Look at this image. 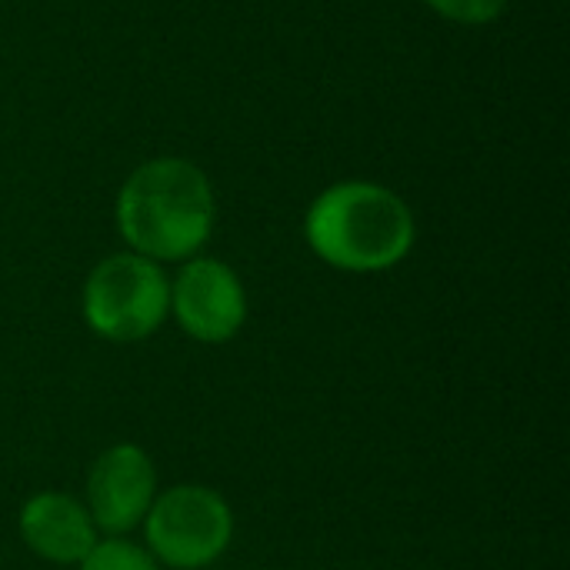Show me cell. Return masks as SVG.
<instances>
[{
  "label": "cell",
  "mask_w": 570,
  "mask_h": 570,
  "mask_svg": "<svg viewBox=\"0 0 570 570\" xmlns=\"http://www.w3.org/2000/svg\"><path fill=\"white\" fill-rule=\"evenodd\" d=\"M117 227L134 254L160 261H190L214 230V190L204 170L184 157L140 164L120 187Z\"/></svg>",
  "instance_id": "1"
},
{
  "label": "cell",
  "mask_w": 570,
  "mask_h": 570,
  "mask_svg": "<svg viewBox=\"0 0 570 570\" xmlns=\"http://www.w3.org/2000/svg\"><path fill=\"white\" fill-rule=\"evenodd\" d=\"M304 237L324 264L351 274H374L411 254L417 227L411 207L394 190L347 180L311 204Z\"/></svg>",
  "instance_id": "2"
},
{
  "label": "cell",
  "mask_w": 570,
  "mask_h": 570,
  "mask_svg": "<svg viewBox=\"0 0 570 570\" xmlns=\"http://www.w3.org/2000/svg\"><path fill=\"white\" fill-rule=\"evenodd\" d=\"M87 327L114 344H134L160 331L170 314V281L160 264L140 254L100 261L83 284Z\"/></svg>",
  "instance_id": "3"
},
{
  "label": "cell",
  "mask_w": 570,
  "mask_h": 570,
  "mask_svg": "<svg viewBox=\"0 0 570 570\" xmlns=\"http://www.w3.org/2000/svg\"><path fill=\"white\" fill-rule=\"evenodd\" d=\"M147 554L170 570L210 568L234 538L230 504L200 484H177L154 498L144 518Z\"/></svg>",
  "instance_id": "4"
},
{
  "label": "cell",
  "mask_w": 570,
  "mask_h": 570,
  "mask_svg": "<svg viewBox=\"0 0 570 570\" xmlns=\"http://www.w3.org/2000/svg\"><path fill=\"white\" fill-rule=\"evenodd\" d=\"M170 311L187 337L200 344H224L237 337L247 321V294L227 264L214 257H190L170 284Z\"/></svg>",
  "instance_id": "5"
},
{
  "label": "cell",
  "mask_w": 570,
  "mask_h": 570,
  "mask_svg": "<svg viewBox=\"0 0 570 570\" xmlns=\"http://www.w3.org/2000/svg\"><path fill=\"white\" fill-rule=\"evenodd\" d=\"M157 498V471L144 448L114 444L107 448L87 474V514L97 531L124 538L140 528Z\"/></svg>",
  "instance_id": "6"
},
{
  "label": "cell",
  "mask_w": 570,
  "mask_h": 570,
  "mask_svg": "<svg viewBox=\"0 0 570 570\" xmlns=\"http://www.w3.org/2000/svg\"><path fill=\"white\" fill-rule=\"evenodd\" d=\"M20 538L37 558L77 568L94 551L97 528L87 508L70 494L40 491L27 498V504L20 508Z\"/></svg>",
  "instance_id": "7"
},
{
  "label": "cell",
  "mask_w": 570,
  "mask_h": 570,
  "mask_svg": "<svg viewBox=\"0 0 570 570\" xmlns=\"http://www.w3.org/2000/svg\"><path fill=\"white\" fill-rule=\"evenodd\" d=\"M77 570H160V564L147 554V548L124 538H107L94 544V551L77 564Z\"/></svg>",
  "instance_id": "8"
},
{
  "label": "cell",
  "mask_w": 570,
  "mask_h": 570,
  "mask_svg": "<svg viewBox=\"0 0 570 570\" xmlns=\"http://www.w3.org/2000/svg\"><path fill=\"white\" fill-rule=\"evenodd\" d=\"M424 3L454 23H491L508 7V0H424Z\"/></svg>",
  "instance_id": "9"
}]
</instances>
